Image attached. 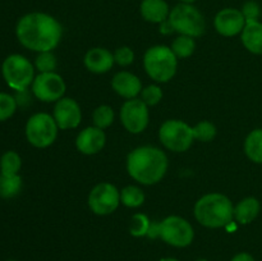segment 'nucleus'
<instances>
[{"label": "nucleus", "instance_id": "obj_1", "mask_svg": "<svg viewBox=\"0 0 262 261\" xmlns=\"http://www.w3.org/2000/svg\"><path fill=\"white\" fill-rule=\"evenodd\" d=\"M61 26L46 13H30L18 20L15 33L25 48L32 51H51L61 38Z\"/></svg>", "mask_w": 262, "mask_h": 261}, {"label": "nucleus", "instance_id": "obj_2", "mask_svg": "<svg viewBox=\"0 0 262 261\" xmlns=\"http://www.w3.org/2000/svg\"><path fill=\"white\" fill-rule=\"evenodd\" d=\"M127 170L138 183L151 186L164 178L168 170V158L160 148L141 146L128 155Z\"/></svg>", "mask_w": 262, "mask_h": 261}, {"label": "nucleus", "instance_id": "obj_3", "mask_svg": "<svg viewBox=\"0 0 262 261\" xmlns=\"http://www.w3.org/2000/svg\"><path fill=\"white\" fill-rule=\"evenodd\" d=\"M197 222L206 228H225L233 223L234 206L223 193H207L194 205Z\"/></svg>", "mask_w": 262, "mask_h": 261}, {"label": "nucleus", "instance_id": "obj_4", "mask_svg": "<svg viewBox=\"0 0 262 261\" xmlns=\"http://www.w3.org/2000/svg\"><path fill=\"white\" fill-rule=\"evenodd\" d=\"M145 71L154 81L165 83L177 73L178 58L171 48L164 45H156L148 49L143 56Z\"/></svg>", "mask_w": 262, "mask_h": 261}, {"label": "nucleus", "instance_id": "obj_5", "mask_svg": "<svg viewBox=\"0 0 262 261\" xmlns=\"http://www.w3.org/2000/svg\"><path fill=\"white\" fill-rule=\"evenodd\" d=\"M168 20L170 22L174 32L181 35L200 37L205 32L204 15L192 4L182 3L174 7L169 14Z\"/></svg>", "mask_w": 262, "mask_h": 261}, {"label": "nucleus", "instance_id": "obj_6", "mask_svg": "<svg viewBox=\"0 0 262 261\" xmlns=\"http://www.w3.org/2000/svg\"><path fill=\"white\" fill-rule=\"evenodd\" d=\"M3 77L10 89L25 91L35 79V69L26 56L19 54L9 55L2 67Z\"/></svg>", "mask_w": 262, "mask_h": 261}, {"label": "nucleus", "instance_id": "obj_7", "mask_svg": "<svg viewBox=\"0 0 262 261\" xmlns=\"http://www.w3.org/2000/svg\"><path fill=\"white\" fill-rule=\"evenodd\" d=\"M58 124L51 115L37 113L27 120L26 137L28 142L38 148H45L53 145L58 136Z\"/></svg>", "mask_w": 262, "mask_h": 261}, {"label": "nucleus", "instance_id": "obj_8", "mask_svg": "<svg viewBox=\"0 0 262 261\" xmlns=\"http://www.w3.org/2000/svg\"><path fill=\"white\" fill-rule=\"evenodd\" d=\"M159 138L168 150L174 153H183L188 150L193 143V128L189 127L183 120L169 119L160 127Z\"/></svg>", "mask_w": 262, "mask_h": 261}, {"label": "nucleus", "instance_id": "obj_9", "mask_svg": "<svg viewBox=\"0 0 262 261\" xmlns=\"http://www.w3.org/2000/svg\"><path fill=\"white\" fill-rule=\"evenodd\" d=\"M160 238L174 247H187L193 242L194 230L191 223L173 215L160 223Z\"/></svg>", "mask_w": 262, "mask_h": 261}, {"label": "nucleus", "instance_id": "obj_10", "mask_svg": "<svg viewBox=\"0 0 262 261\" xmlns=\"http://www.w3.org/2000/svg\"><path fill=\"white\" fill-rule=\"evenodd\" d=\"M120 204V192L117 187L107 182L96 184L89 196V206L96 215H109L118 209Z\"/></svg>", "mask_w": 262, "mask_h": 261}, {"label": "nucleus", "instance_id": "obj_11", "mask_svg": "<svg viewBox=\"0 0 262 261\" xmlns=\"http://www.w3.org/2000/svg\"><path fill=\"white\" fill-rule=\"evenodd\" d=\"M148 107L141 99H130L120 109V120L128 132L137 135L143 132L148 124Z\"/></svg>", "mask_w": 262, "mask_h": 261}, {"label": "nucleus", "instance_id": "obj_12", "mask_svg": "<svg viewBox=\"0 0 262 261\" xmlns=\"http://www.w3.org/2000/svg\"><path fill=\"white\" fill-rule=\"evenodd\" d=\"M32 91L38 100L43 102L59 101L66 92L63 78L55 72L40 73L32 82Z\"/></svg>", "mask_w": 262, "mask_h": 261}, {"label": "nucleus", "instance_id": "obj_13", "mask_svg": "<svg viewBox=\"0 0 262 261\" xmlns=\"http://www.w3.org/2000/svg\"><path fill=\"white\" fill-rule=\"evenodd\" d=\"M53 117L60 129H73L81 123L82 112L76 100L71 97H63L56 101Z\"/></svg>", "mask_w": 262, "mask_h": 261}, {"label": "nucleus", "instance_id": "obj_14", "mask_svg": "<svg viewBox=\"0 0 262 261\" xmlns=\"http://www.w3.org/2000/svg\"><path fill=\"white\" fill-rule=\"evenodd\" d=\"M246 23L247 22H246V18L243 17L242 12L234 9V8H225V9L220 10L214 20L216 31L225 37H232L238 33H242Z\"/></svg>", "mask_w": 262, "mask_h": 261}, {"label": "nucleus", "instance_id": "obj_15", "mask_svg": "<svg viewBox=\"0 0 262 261\" xmlns=\"http://www.w3.org/2000/svg\"><path fill=\"white\" fill-rule=\"evenodd\" d=\"M106 136L104 130L97 127H87L77 136L76 146L84 155H95L104 148Z\"/></svg>", "mask_w": 262, "mask_h": 261}, {"label": "nucleus", "instance_id": "obj_16", "mask_svg": "<svg viewBox=\"0 0 262 261\" xmlns=\"http://www.w3.org/2000/svg\"><path fill=\"white\" fill-rule=\"evenodd\" d=\"M112 87L119 96L124 99H136L142 91V83L140 78L130 72H119L112 79Z\"/></svg>", "mask_w": 262, "mask_h": 261}, {"label": "nucleus", "instance_id": "obj_17", "mask_svg": "<svg viewBox=\"0 0 262 261\" xmlns=\"http://www.w3.org/2000/svg\"><path fill=\"white\" fill-rule=\"evenodd\" d=\"M83 61L86 68L96 74L106 73L115 63L114 54L104 48H94L87 51Z\"/></svg>", "mask_w": 262, "mask_h": 261}, {"label": "nucleus", "instance_id": "obj_18", "mask_svg": "<svg viewBox=\"0 0 262 261\" xmlns=\"http://www.w3.org/2000/svg\"><path fill=\"white\" fill-rule=\"evenodd\" d=\"M141 14L147 22L163 23L169 18V7L164 0H142Z\"/></svg>", "mask_w": 262, "mask_h": 261}, {"label": "nucleus", "instance_id": "obj_19", "mask_svg": "<svg viewBox=\"0 0 262 261\" xmlns=\"http://www.w3.org/2000/svg\"><path fill=\"white\" fill-rule=\"evenodd\" d=\"M242 42L248 51L262 54V23L258 20L246 23L242 31Z\"/></svg>", "mask_w": 262, "mask_h": 261}, {"label": "nucleus", "instance_id": "obj_20", "mask_svg": "<svg viewBox=\"0 0 262 261\" xmlns=\"http://www.w3.org/2000/svg\"><path fill=\"white\" fill-rule=\"evenodd\" d=\"M260 202L255 197L243 199L234 207V219L241 224H250L257 217L260 212Z\"/></svg>", "mask_w": 262, "mask_h": 261}, {"label": "nucleus", "instance_id": "obj_21", "mask_svg": "<svg viewBox=\"0 0 262 261\" xmlns=\"http://www.w3.org/2000/svg\"><path fill=\"white\" fill-rule=\"evenodd\" d=\"M245 153L253 163L262 164V129L252 130L245 141Z\"/></svg>", "mask_w": 262, "mask_h": 261}, {"label": "nucleus", "instance_id": "obj_22", "mask_svg": "<svg viewBox=\"0 0 262 261\" xmlns=\"http://www.w3.org/2000/svg\"><path fill=\"white\" fill-rule=\"evenodd\" d=\"M22 188V178L19 176H3L0 174V197L10 199L19 193Z\"/></svg>", "mask_w": 262, "mask_h": 261}, {"label": "nucleus", "instance_id": "obj_23", "mask_svg": "<svg viewBox=\"0 0 262 261\" xmlns=\"http://www.w3.org/2000/svg\"><path fill=\"white\" fill-rule=\"evenodd\" d=\"M20 165H22V160L15 151H7L0 159V171L3 176H17Z\"/></svg>", "mask_w": 262, "mask_h": 261}, {"label": "nucleus", "instance_id": "obj_24", "mask_svg": "<svg viewBox=\"0 0 262 261\" xmlns=\"http://www.w3.org/2000/svg\"><path fill=\"white\" fill-rule=\"evenodd\" d=\"M194 49H196V42L191 36L181 35L171 44V50L176 54L177 58H188L193 54Z\"/></svg>", "mask_w": 262, "mask_h": 261}, {"label": "nucleus", "instance_id": "obj_25", "mask_svg": "<svg viewBox=\"0 0 262 261\" xmlns=\"http://www.w3.org/2000/svg\"><path fill=\"white\" fill-rule=\"evenodd\" d=\"M120 201L127 207H138L145 202V194L138 187L127 186L120 192Z\"/></svg>", "mask_w": 262, "mask_h": 261}, {"label": "nucleus", "instance_id": "obj_26", "mask_svg": "<svg viewBox=\"0 0 262 261\" xmlns=\"http://www.w3.org/2000/svg\"><path fill=\"white\" fill-rule=\"evenodd\" d=\"M92 120H94L95 127L104 129V128L110 127L114 122V112L109 105H100L94 110Z\"/></svg>", "mask_w": 262, "mask_h": 261}, {"label": "nucleus", "instance_id": "obj_27", "mask_svg": "<svg viewBox=\"0 0 262 261\" xmlns=\"http://www.w3.org/2000/svg\"><path fill=\"white\" fill-rule=\"evenodd\" d=\"M193 136L194 140L210 142L216 136V127L209 120H202L193 127Z\"/></svg>", "mask_w": 262, "mask_h": 261}, {"label": "nucleus", "instance_id": "obj_28", "mask_svg": "<svg viewBox=\"0 0 262 261\" xmlns=\"http://www.w3.org/2000/svg\"><path fill=\"white\" fill-rule=\"evenodd\" d=\"M151 222L145 214H136L130 220V234L135 237H143L147 235L148 229H150Z\"/></svg>", "mask_w": 262, "mask_h": 261}, {"label": "nucleus", "instance_id": "obj_29", "mask_svg": "<svg viewBox=\"0 0 262 261\" xmlns=\"http://www.w3.org/2000/svg\"><path fill=\"white\" fill-rule=\"evenodd\" d=\"M17 110V100L9 94L0 92V122L7 120Z\"/></svg>", "mask_w": 262, "mask_h": 261}, {"label": "nucleus", "instance_id": "obj_30", "mask_svg": "<svg viewBox=\"0 0 262 261\" xmlns=\"http://www.w3.org/2000/svg\"><path fill=\"white\" fill-rule=\"evenodd\" d=\"M36 68L40 71V73H49L54 72L56 68V56L51 51H43L38 54L35 61Z\"/></svg>", "mask_w": 262, "mask_h": 261}, {"label": "nucleus", "instance_id": "obj_31", "mask_svg": "<svg viewBox=\"0 0 262 261\" xmlns=\"http://www.w3.org/2000/svg\"><path fill=\"white\" fill-rule=\"evenodd\" d=\"M141 95H142L141 100H142L147 106H154V105L159 104L160 100L163 99V90L159 86H156V84H150V86L142 89Z\"/></svg>", "mask_w": 262, "mask_h": 261}, {"label": "nucleus", "instance_id": "obj_32", "mask_svg": "<svg viewBox=\"0 0 262 261\" xmlns=\"http://www.w3.org/2000/svg\"><path fill=\"white\" fill-rule=\"evenodd\" d=\"M114 60L115 63H118L119 66L127 67L129 66V64H132L133 60H135V53H133L132 49L128 48V46H122V48L115 50Z\"/></svg>", "mask_w": 262, "mask_h": 261}, {"label": "nucleus", "instance_id": "obj_33", "mask_svg": "<svg viewBox=\"0 0 262 261\" xmlns=\"http://www.w3.org/2000/svg\"><path fill=\"white\" fill-rule=\"evenodd\" d=\"M242 14L246 18V22H252V20H258L260 17V7L255 2H247L242 8Z\"/></svg>", "mask_w": 262, "mask_h": 261}, {"label": "nucleus", "instance_id": "obj_34", "mask_svg": "<svg viewBox=\"0 0 262 261\" xmlns=\"http://www.w3.org/2000/svg\"><path fill=\"white\" fill-rule=\"evenodd\" d=\"M147 237L150 238H158L160 237V223H151L150 229L147 232Z\"/></svg>", "mask_w": 262, "mask_h": 261}, {"label": "nucleus", "instance_id": "obj_35", "mask_svg": "<svg viewBox=\"0 0 262 261\" xmlns=\"http://www.w3.org/2000/svg\"><path fill=\"white\" fill-rule=\"evenodd\" d=\"M230 261H255V258H253V256L250 255V253L241 252L238 253V255H235Z\"/></svg>", "mask_w": 262, "mask_h": 261}, {"label": "nucleus", "instance_id": "obj_36", "mask_svg": "<svg viewBox=\"0 0 262 261\" xmlns=\"http://www.w3.org/2000/svg\"><path fill=\"white\" fill-rule=\"evenodd\" d=\"M160 25H161V26H160V32L164 33V35H169V33L174 32L173 27H171L170 22H169L168 19L164 20V22L160 23Z\"/></svg>", "mask_w": 262, "mask_h": 261}, {"label": "nucleus", "instance_id": "obj_37", "mask_svg": "<svg viewBox=\"0 0 262 261\" xmlns=\"http://www.w3.org/2000/svg\"><path fill=\"white\" fill-rule=\"evenodd\" d=\"M159 261H179V260H177V258H173V257H165V258H161V260Z\"/></svg>", "mask_w": 262, "mask_h": 261}, {"label": "nucleus", "instance_id": "obj_38", "mask_svg": "<svg viewBox=\"0 0 262 261\" xmlns=\"http://www.w3.org/2000/svg\"><path fill=\"white\" fill-rule=\"evenodd\" d=\"M182 3H187V4H191V3L196 2V0H181Z\"/></svg>", "mask_w": 262, "mask_h": 261}, {"label": "nucleus", "instance_id": "obj_39", "mask_svg": "<svg viewBox=\"0 0 262 261\" xmlns=\"http://www.w3.org/2000/svg\"><path fill=\"white\" fill-rule=\"evenodd\" d=\"M197 261H207V260H206V258H199Z\"/></svg>", "mask_w": 262, "mask_h": 261}, {"label": "nucleus", "instance_id": "obj_40", "mask_svg": "<svg viewBox=\"0 0 262 261\" xmlns=\"http://www.w3.org/2000/svg\"><path fill=\"white\" fill-rule=\"evenodd\" d=\"M10 261H14V260H10Z\"/></svg>", "mask_w": 262, "mask_h": 261}]
</instances>
